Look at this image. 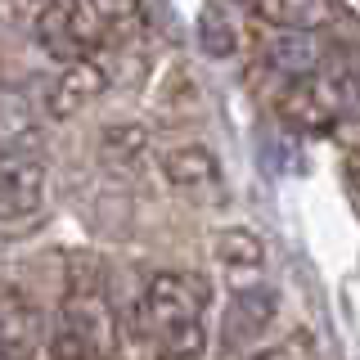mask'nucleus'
<instances>
[{"mask_svg":"<svg viewBox=\"0 0 360 360\" xmlns=\"http://www.w3.org/2000/svg\"><path fill=\"white\" fill-rule=\"evenodd\" d=\"M140 324L167 360H198L207 352V288L194 275L158 270L144 279Z\"/></svg>","mask_w":360,"mask_h":360,"instance_id":"obj_1","label":"nucleus"},{"mask_svg":"<svg viewBox=\"0 0 360 360\" xmlns=\"http://www.w3.org/2000/svg\"><path fill=\"white\" fill-rule=\"evenodd\" d=\"M352 104H356V72L347 59H329L320 72L288 82L284 95H279L284 122L307 135H324V131L333 135L338 122L352 117Z\"/></svg>","mask_w":360,"mask_h":360,"instance_id":"obj_2","label":"nucleus"},{"mask_svg":"<svg viewBox=\"0 0 360 360\" xmlns=\"http://www.w3.org/2000/svg\"><path fill=\"white\" fill-rule=\"evenodd\" d=\"M50 194V158L32 131L0 149V225H27Z\"/></svg>","mask_w":360,"mask_h":360,"instance_id":"obj_3","label":"nucleus"},{"mask_svg":"<svg viewBox=\"0 0 360 360\" xmlns=\"http://www.w3.org/2000/svg\"><path fill=\"white\" fill-rule=\"evenodd\" d=\"M108 347H112V315L99 292H72L45 329V356L50 360H108Z\"/></svg>","mask_w":360,"mask_h":360,"instance_id":"obj_4","label":"nucleus"},{"mask_svg":"<svg viewBox=\"0 0 360 360\" xmlns=\"http://www.w3.org/2000/svg\"><path fill=\"white\" fill-rule=\"evenodd\" d=\"M158 172H162V180L176 189V194L185 198H217L225 189V172L217 162V153L202 149V144H176V149H162V158H158Z\"/></svg>","mask_w":360,"mask_h":360,"instance_id":"obj_5","label":"nucleus"},{"mask_svg":"<svg viewBox=\"0 0 360 360\" xmlns=\"http://www.w3.org/2000/svg\"><path fill=\"white\" fill-rule=\"evenodd\" d=\"M45 320L37 302L18 288H0V360H37Z\"/></svg>","mask_w":360,"mask_h":360,"instance_id":"obj_6","label":"nucleus"},{"mask_svg":"<svg viewBox=\"0 0 360 360\" xmlns=\"http://www.w3.org/2000/svg\"><path fill=\"white\" fill-rule=\"evenodd\" d=\"M108 90V72L99 68L95 59H86V63H68L59 77H54V86H50V117H77L82 108H90L99 95Z\"/></svg>","mask_w":360,"mask_h":360,"instance_id":"obj_7","label":"nucleus"},{"mask_svg":"<svg viewBox=\"0 0 360 360\" xmlns=\"http://www.w3.org/2000/svg\"><path fill=\"white\" fill-rule=\"evenodd\" d=\"M329 59H333V50L315 37V32H275L270 45H266V63L275 68L279 77H288V82L320 72Z\"/></svg>","mask_w":360,"mask_h":360,"instance_id":"obj_8","label":"nucleus"},{"mask_svg":"<svg viewBox=\"0 0 360 360\" xmlns=\"http://www.w3.org/2000/svg\"><path fill=\"white\" fill-rule=\"evenodd\" d=\"M248 5L275 32H320L338 14V0H248Z\"/></svg>","mask_w":360,"mask_h":360,"instance_id":"obj_9","label":"nucleus"},{"mask_svg":"<svg viewBox=\"0 0 360 360\" xmlns=\"http://www.w3.org/2000/svg\"><path fill=\"white\" fill-rule=\"evenodd\" d=\"M275 311H279L275 288H266V284H239V288H234V297H230V338H234V342H252L257 333L270 329Z\"/></svg>","mask_w":360,"mask_h":360,"instance_id":"obj_10","label":"nucleus"},{"mask_svg":"<svg viewBox=\"0 0 360 360\" xmlns=\"http://www.w3.org/2000/svg\"><path fill=\"white\" fill-rule=\"evenodd\" d=\"M77 9H82L86 32L99 41V50L127 37L131 27H140L144 18V0H77Z\"/></svg>","mask_w":360,"mask_h":360,"instance_id":"obj_11","label":"nucleus"},{"mask_svg":"<svg viewBox=\"0 0 360 360\" xmlns=\"http://www.w3.org/2000/svg\"><path fill=\"white\" fill-rule=\"evenodd\" d=\"M217 262L230 270V275H257L266 266V243L262 234L243 230V225H230V230L217 234Z\"/></svg>","mask_w":360,"mask_h":360,"instance_id":"obj_12","label":"nucleus"},{"mask_svg":"<svg viewBox=\"0 0 360 360\" xmlns=\"http://www.w3.org/2000/svg\"><path fill=\"white\" fill-rule=\"evenodd\" d=\"M198 45L202 54H212V59H230L239 37H234V22L221 14V9H202L198 14Z\"/></svg>","mask_w":360,"mask_h":360,"instance_id":"obj_13","label":"nucleus"}]
</instances>
